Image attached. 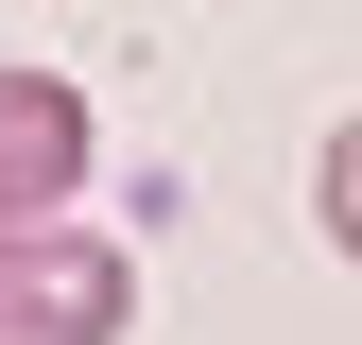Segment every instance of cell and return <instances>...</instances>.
<instances>
[{"mask_svg":"<svg viewBox=\"0 0 362 345\" xmlns=\"http://www.w3.org/2000/svg\"><path fill=\"white\" fill-rule=\"evenodd\" d=\"M139 328V259L104 225H18L0 242V345H121Z\"/></svg>","mask_w":362,"mask_h":345,"instance_id":"1","label":"cell"},{"mask_svg":"<svg viewBox=\"0 0 362 345\" xmlns=\"http://www.w3.org/2000/svg\"><path fill=\"white\" fill-rule=\"evenodd\" d=\"M69 190H86V86L69 69H0V242L69 225Z\"/></svg>","mask_w":362,"mask_h":345,"instance_id":"2","label":"cell"},{"mask_svg":"<svg viewBox=\"0 0 362 345\" xmlns=\"http://www.w3.org/2000/svg\"><path fill=\"white\" fill-rule=\"evenodd\" d=\"M310 207H328V242L362 259V121H328V156H310Z\"/></svg>","mask_w":362,"mask_h":345,"instance_id":"3","label":"cell"}]
</instances>
